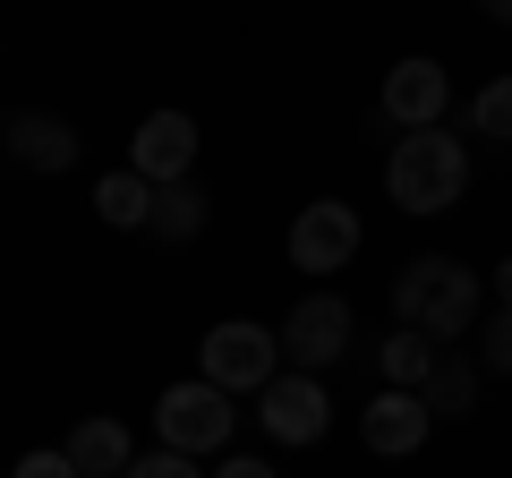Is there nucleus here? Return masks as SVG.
<instances>
[{
  "label": "nucleus",
  "mask_w": 512,
  "mask_h": 478,
  "mask_svg": "<svg viewBox=\"0 0 512 478\" xmlns=\"http://www.w3.org/2000/svg\"><path fill=\"white\" fill-rule=\"evenodd\" d=\"M461 188H470V146L453 129L393 137V154H384V197L402 205V214H453Z\"/></svg>",
  "instance_id": "nucleus-1"
},
{
  "label": "nucleus",
  "mask_w": 512,
  "mask_h": 478,
  "mask_svg": "<svg viewBox=\"0 0 512 478\" xmlns=\"http://www.w3.org/2000/svg\"><path fill=\"white\" fill-rule=\"evenodd\" d=\"M478 274L461 257H410L402 274H393V316H402L410 333H427V342H461V333L478 325Z\"/></svg>",
  "instance_id": "nucleus-2"
},
{
  "label": "nucleus",
  "mask_w": 512,
  "mask_h": 478,
  "mask_svg": "<svg viewBox=\"0 0 512 478\" xmlns=\"http://www.w3.org/2000/svg\"><path fill=\"white\" fill-rule=\"evenodd\" d=\"M197 359H205V385H222V393H265V385L282 376V333L256 325V316H222V325L197 342Z\"/></svg>",
  "instance_id": "nucleus-3"
},
{
  "label": "nucleus",
  "mask_w": 512,
  "mask_h": 478,
  "mask_svg": "<svg viewBox=\"0 0 512 478\" xmlns=\"http://www.w3.org/2000/svg\"><path fill=\"white\" fill-rule=\"evenodd\" d=\"M231 427H239V410H231V393L222 385H205V376H188V385H171L163 402H154V436L171 444V453H222L231 444Z\"/></svg>",
  "instance_id": "nucleus-4"
},
{
  "label": "nucleus",
  "mask_w": 512,
  "mask_h": 478,
  "mask_svg": "<svg viewBox=\"0 0 512 478\" xmlns=\"http://www.w3.org/2000/svg\"><path fill=\"white\" fill-rule=\"evenodd\" d=\"M359 248H367L359 205L316 197V205H299V214H291V265H299V274H342V265H359Z\"/></svg>",
  "instance_id": "nucleus-5"
},
{
  "label": "nucleus",
  "mask_w": 512,
  "mask_h": 478,
  "mask_svg": "<svg viewBox=\"0 0 512 478\" xmlns=\"http://www.w3.org/2000/svg\"><path fill=\"white\" fill-rule=\"evenodd\" d=\"M282 359H291V368H333V359H342V350H350V333H359V325H350V299H333V291H308V299H299V308L291 316H282Z\"/></svg>",
  "instance_id": "nucleus-6"
},
{
  "label": "nucleus",
  "mask_w": 512,
  "mask_h": 478,
  "mask_svg": "<svg viewBox=\"0 0 512 478\" xmlns=\"http://www.w3.org/2000/svg\"><path fill=\"white\" fill-rule=\"evenodd\" d=\"M256 419H265V436H274V444H325L333 393L316 385L308 368H291V376H274V385L256 393Z\"/></svg>",
  "instance_id": "nucleus-7"
},
{
  "label": "nucleus",
  "mask_w": 512,
  "mask_h": 478,
  "mask_svg": "<svg viewBox=\"0 0 512 478\" xmlns=\"http://www.w3.org/2000/svg\"><path fill=\"white\" fill-rule=\"evenodd\" d=\"M444 111H453V77H444V60L410 52L384 69V120L393 129H444Z\"/></svg>",
  "instance_id": "nucleus-8"
},
{
  "label": "nucleus",
  "mask_w": 512,
  "mask_h": 478,
  "mask_svg": "<svg viewBox=\"0 0 512 478\" xmlns=\"http://www.w3.org/2000/svg\"><path fill=\"white\" fill-rule=\"evenodd\" d=\"M128 171L154 180V188H180L188 171H197V120H188V111H146L137 137H128Z\"/></svg>",
  "instance_id": "nucleus-9"
},
{
  "label": "nucleus",
  "mask_w": 512,
  "mask_h": 478,
  "mask_svg": "<svg viewBox=\"0 0 512 478\" xmlns=\"http://www.w3.org/2000/svg\"><path fill=\"white\" fill-rule=\"evenodd\" d=\"M427 427H436L427 393H402V385H384L376 402L359 410V444H367L376 461H402V453H419V444H427Z\"/></svg>",
  "instance_id": "nucleus-10"
},
{
  "label": "nucleus",
  "mask_w": 512,
  "mask_h": 478,
  "mask_svg": "<svg viewBox=\"0 0 512 478\" xmlns=\"http://www.w3.org/2000/svg\"><path fill=\"white\" fill-rule=\"evenodd\" d=\"M0 137H9V154H18V171H43V180L77 163V129L60 120V111H9Z\"/></svg>",
  "instance_id": "nucleus-11"
},
{
  "label": "nucleus",
  "mask_w": 512,
  "mask_h": 478,
  "mask_svg": "<svg viewBox=\"0 0 512 478\" xmlns=\"http://www.w3.org/2000/svg\"><path fill=\"white\" fill-rule=\"evenodd\" d=\"M436 359H444V342H427V333H410V325H393V333L376 342V368H384V385H402V393H427Z\"/></svg>",
  "instance_id": "nucleus-12"
},
{
  "label": "nucleus",
  "mask_w": 512,
  "mask_h": 478,
  "mask_svg": "<svg viewBox=\"0 0 512 478\" xmlns=\"http://www.w3.org/2000/svg\"><path fill=\"white\" fill-rule=\"evenodd\" d=\"M69 461H77L86 478H120L128 461H137V444H128V427H120V419H86V427L69 436Z\"/></svg>",
  "instance_id": "nucleus-13"
},
{
  "label": "nucleus",
  "mask_w": 512,
  "mask_h": 478,
  "mask_svg": "<svg viewBox=\"0 0 512 478\" xmlns=\"http://www.w3.org/2000/svg\"><path fill=\"white\" fill-rule=\"evenodd\" d=\"M94 214H103L111 231H146V222H154V180H137V171H111V180L94 188Z\"/></svg>",
  "instance_id": "nucleus-14"
},
{
  "label": "nucleus",
  "mask_w": 512,
  "mask_h": 478,
  "mask_svg": "<svg viewBox=\"0 0 512 478\" xmlns=\"http://www.w3.org/2000/svg\"><path fill=\"white\" fill-rule=\"evenodd\" d=\"M146 231L154 239H197L205 231V197H197V188H154V222H146Z\"/></svg>",
  "instance_id": "nucleus-15"
},
{
  "label": "nucleus",
  "mask_w": 512,
  "mask_h": 478,
  "mask_svg": "<svg viewBox=\"0 0 512 478\" xmlns=\"http://www.w3.org/2000/svg\"><path fill=\"white\" fill-rule=\"evenodd\" d=\"M427 410H436V419H461V410H478V368H461V359H436V376H427Z\"/></svg>",
  "instance_id": "nucleus-16"
},
{
  "label": "nucleus",
  "mask_w": 512,
  "mask_h": 478,
  "mask_svg": "<svg viewBox=\"0 0 512 478\" xmlns=\"http://www.w3.org/2000/svg\"><path fill=\"white\" fill-rule=\"evenodd\" d=\"M470 129H478V137H504V146H512V69L478 86V103H470Z\"/></svg>",
  "instance_id": "nucleus-17"
},
{
  "label": "nucleus",
  "mask_w": 512,
  "mask_h": 478,
  "mask_svg": "<svg viewBox=\"0 0 512 478\" xmlns=\"http://www.w3.org/2000/svg\"><path fill=\"white\" fill-rule=\"evenodd\" d=\"M478 368H487V376H512V308L487 316V333H478Z\"/></svg>",
  "instance_id": "nucleus-18"
},
{
  "label": "nucleus",
  "mask_w": 512,
  "mask_h": 478,
  "mask_svg": "<svg viewBox=\"0 0 512 478\" xmlns=\"http://www.w3.org/2000/svg\"><path fill=\"white\" fill-rule=\"evenodd\" d=\"M120 478H205V470H197L188 453H171V444H163V453H137V461H128Z\"/></svg>",
  "instance_id": "nucleus-19"
},
{
  "label": "nucleus",
  "mask_w": 512,
  "mask_h": 478,
  "mask_svg": "<svg viewBox=\"0 0 512 478\" xmlns=\"http://www.w3.org/2000/svg\"><path fill=\"white\" fill-rule=\"evenodd\" d=\"M9 478H86V470L69 461V444H43V453H26V461H18Z\"/></svg>",
  "instance_id": "nucleus-20"
},
{
  "label": "nucleus",
  "mask_w": 512,
  "mask_h": 478,
  "mask_svg": "<svg viewBox=\"0 0 512 478\" xmlns=\"http://www.w3.org/2000/svg\"><path fill=\"white\" fill-rule=\"evenodd\" d=\"M214 478H274V461H248V453H222Z\"/></svg>",
  "instance_id": "nucleus-21"
},
{
  "label": "nucleus",
  "mask_w": 512,
  "mask_h": 478,
  "mask_svg": "<svg viewBox=\"0 0 512 478\" xmlns=\"http://www.w3.org/2000/svg\"><path fill=\"white\" fill-rule=\"evenodd\" d=\"M495 308H512V257L495 265Z\"/></svg>",
  "instance_id": "nucleus-22"
},
{
  "label": "nucleus",
  "mask_w": 512,
  "mask_h": 478,
  "mask_svg": "<svg viewBox=\"0 0 512 478\" xmlns=\"http://www.w3.org/2000/svg\"><path fill=\"white\" fill-rule=\"evenodd\" d=\"M478 9H487V18H495V26H512V0H478Z\"/></svg>",
  "instance_id": "nucleus-23"
}]
</instances>
